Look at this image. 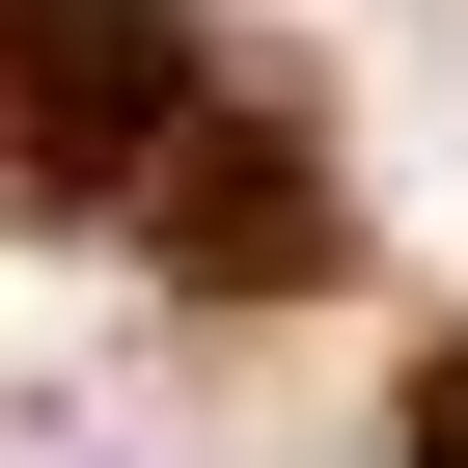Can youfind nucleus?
I'll return each mask as SVG.
<instances>
[{
  "instance_id": "f257e3e1",
  "label": "nucleus",
  "mask_w": 468,
  "mask_h": 468,
  "mask_svg": "<svg viewBox=\"0 0 468 468\" xmlns=\"http://www.w3.org/2000/svg\"><path fill=\"white\" fill-rule=\"evenodd\" d=\"M193 111H220V83H193V28H165V0H0V165H28V193L138 220Z\"/></svg>"
},
{
  "instance_id": "f03ea898",
  "label": "nucleus",
  "mask_w": 468,
  "mask_h": 468,
  "mask_svg": "<svg viewBox=\"0 0 468 468\" xmlns=\"http://www.w3.org/2000/svg\"><path fill=\"white\" fill-rule=\"evenodd\" d=\"M138 249H165L193 303H276V276H331V165H303L276 111H193L165 193H138Z\"/></svg>"
},
{
  "instance_id": "7ed1b4c3",
  "label": "nucleus",
  "mask_w": 468,
  "mask_h": 468,
  "mask_svg": "<svg viewBox=\"0 0 468 468\" xmlns=\"http://www.w3.org/2000/svg\"><path fill=\"white\" fill-rule=\"evenodd\" d=\"M413 468H468V331H441V358H413Z\"/></svg>"
}]
</instances>
